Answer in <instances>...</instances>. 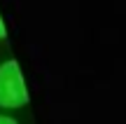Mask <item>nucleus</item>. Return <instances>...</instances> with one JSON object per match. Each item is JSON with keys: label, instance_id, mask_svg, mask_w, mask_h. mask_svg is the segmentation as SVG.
<instances>
[{"label": "nucleus", "instance_id": "f257e3e1", "mask_svg": "<svg viewBox=\"0 0 126 124\" xmlns=\"http://www.w3.org/2000/svg\"><path fill=\"white\" fill-rule=\"evenodd\" d=\"M28 103L26 80L14 59L0 63V108H23Z\"/></svg>", "mask_w": 126, "mask_h": 124}, {"label": "nucleus", "instance_id": "f03ea898", "mask_svg": "<svg viewBox=\"0 0 126 124\" xmlns=\"http://www.w3.org/2000/svg\"><path fill=\"white\" fill-rule=\"evenodd\" d=\"M0 124H16V120H12L7 115H0Z\"/></svg>", "mask_w": 126, "mask_h": 124}, {"label": "nucleus", "instance_id": "7ed1b4c3", "mask_svg": "<svg viewBox=\"0 0 126 124\" xmlns=\"http://www.w3.org/2000/svg\"><path fill=\"white\" fill-rule=\"evenodd\" d=\"M2 35H5V33H2V23H0V37H2Z\"/></svg>", "mask_w": 126, "mask_h": 124}]
</instances>
